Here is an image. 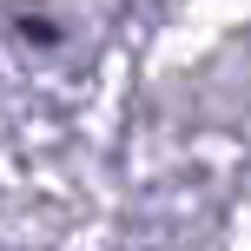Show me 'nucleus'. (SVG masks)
I'll use <instances>...</instances> for the list:
<instances>
[{
  "label": "nucleus",
  "instance_id": "1",
  "mask_svg": "<svg viewBox=\"0 0 251 251\" xmlns=\"http://www.w3.org/2000/svg\"><path fill=\"white\" fill-rule=\"evenodd\" d=\"M20 33L33 40V47H53V40H60V26H53V20H20Z\"/></svg>",
  "mask_w": 251,
  "mask_h": 251
}]
</instances>
